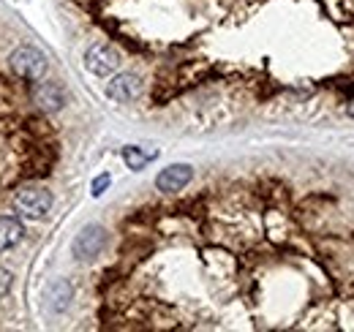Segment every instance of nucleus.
Wrapping results in <instances>:
<instances>
[{
    "label": "nucleus",
    "instance_id": "f257e3e1",
    "mask_svg": "<svg viewBox=\"0 0 354 332\" xmlns=\"http://www.w3.org/2000/svg\"><path fill=\"white\" fill-rule=\"evenodd\" d=\"M8 63H11V71L17 77L28 80V82H39L46 74V57L44 52L36 49V46H19V49H14L11 57H8Z\"/></svg>",
    "mask_w": 354,
    "mask_h": 332
},
{
    "label": "nucleus",
    "instance_id": "f03ea898",
    "mask_svg": "<svg viewBox=\"0 0 354 332\" xmlns=\"http://www.w3.org/2000/svg\"><path fill=\"white\" fill-rule=\"evenodd\" d=\"M52 205H55V199H52V194H49L46 188H22V191H17V196H14V210H17L19 215L30 218V221L46 218Z\"/></svg>",
    "mask_w": 354,
    "mask_h": 332
},
{
    "label": "nucleus",
    "instance_id": "7ed1b4c3",
    "mask_svg": "<svg viewBox=\"0 0 354 332\" xmlns=\"http://www.w3.org/2000/svg\"><path fill=\"white\" fill-rule=\"evenodd\" d=\"M104 248H106V232H104V226H98V223L85 226V229L77 234V240H74V256H77L80 261L95 259Z\"/></svg>",
    "mask_w": 354,
    "mask_h": 332
},
{
    "label": "nucleus",
    "instance_id": "20e7f679",
    "mask_svg": "<svg viewBox=\"0 0 354 332\" xmlns=\"http://www.w3.org/2000/svg\"><path fill=\"white\" fill-rule=\"evenodd\" d=\"M120 66V55L109 44H93L85 52V68L95 77H109Z\"/></svg>",
    "mask_w": 354,
    "mask_h": 332
},
{
    "label": "nucleus",
    "instance_id": "39448f33",
    "mask_svg": "<svg viewBox=\"0 0 354 332\" xmlns=\"http://www.w3.org/2000/svg\"><path fill=\"white\" fill-rule=\"evenodd\" d=\"M191 177H194V169L188 164H172L156 177V188L164 194H175L191 183Z\"/></svg>",
    "mask_w": 354,
    "mask_h": 332
},
{
    "label": "nucleus",
    "instance_id": "423d86ee",
    "mask_svg": "<svg viewBox=\"0 0 354 332\" xmlns=\"http://www.w3.org/2000/svg\"><path fill=\"white\" fill-rule=\"evenodd\" d=\"M142 93V82L136 74H118L112 82H106V95L118 104H129Z\"/></svg>",
    "mask_w": 354,
    "mask_h": 332
},
{
    "label": "nucleus",
    "instance_id": "0eeeda50",
    "mask_svg": "<svg viewBox=\"0 0 354 332\" xmlns=\"http://www.w3.org/2000/svg\"><path fill=\"white\" fill-rule=\"evenodd\" d=\"M33 101L44 112H60L66 104V93L57 82H33Z\"/></svg>",
    "mask_w": 354,
    "mask_h": 332
},
{
    "label": "nucleus",
    "instance_id": "6e6552de",
    "mask_svg": "<svg viewBox=\"0 0 354 332\" xmlns=\"http://www.w3.org/2000/svg\"><path fill=\"white\" fill-rule=\"evenodd\" d=\"M22 237H25L22 221L14 218V215H3L0 218V250H8L14 248V246H19Z\"/></svg>",
    "mask_w": 354,
    "mask_h": 332
},
{
    "label": "nucleus",
    "instance_id": "1a4fd4ad",
    "mask_svg": "<svg viewBox=\"0 0 354 332\" xmlns=\"http://www.w3.org/2000/svg\"><path fill=\"white\" fill-rule=\"evenodd\" d=\"M153 158H156V153H147V150H142V147H136V145L123 147V161L129 164L131 172H142V169L150 164Z\"/></svg>",
    "mask_w": 354,
    "mask_h": 332
},
{
    "label": "nucleus",
    "instance_id": "9d476101",
    "mask_svg": "<svg viewBox=\"0 0 354 332\" xmlns=\"http://www.w3.org/2000/svg\"><path fill=\"white\" fill-rule=\"evenodd\" d=\"M109 183H112V177H109V174L95 177V180H93V196H101V194L109 188Z\"/></svg>",
    "mask_w": 354,
    "mask_h": 332
},
{
    "label": "nucleus",
    "instance_id": "9b49d317",
    "mask_svg": "<svg viewBox=\"0 0 354 332\" xmlns=\"http://www.w3.org/2000/svg\"><path fill=\"white\" fill-rule=\"evenodd\" d=\"M11 281H14V278H11V273L0 267V297H6V294H8V289H11Z\"/></svg>",
    "mask_w": 354,
    "mask_h": 332
},
{
    "label": "nucleus",
    "instance_id": "f8f14e48",
    "mask_svg": "<svg viewBox=\"0 0 354 332\" xmlns=\"http://www.w3.org/2000/svg\"><path fill=\"white\" fill-rule=\"evenodd\" d=\"M349 115H352V118H354V101H352V104H349Z\"/></svg>",
    "mask_w": 354,
    "mask_h": 332
}]
</instances>
